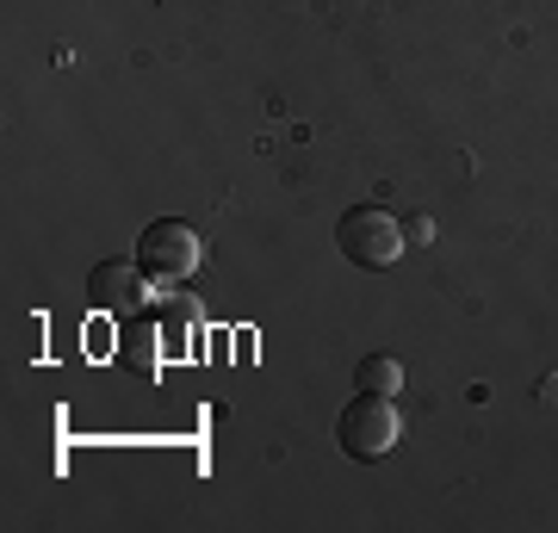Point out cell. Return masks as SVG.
<instances>
[{"label": "cell", "mask_w": 558, "mask_h": 533, "mask_svg": "<svg viewBox=\"0 0 558 533\" xmlns=\"http://www.w3.org/2000/svg\"><path fill=\"white\" fill-rule=\"evenodd\" d=\"M398 435H403V415H398V403L379 397V391H360L336 422V440H341L348 459H385L398 447Z\"/></svg>", "instance_id": "6da1fadb"}, {"label": "cell", "mask_w": 558, "mask_h": 533, "mask_svg": "<svg viewBox=\"0 0 558 533\" xmlns=\"http://www.w3.org/2000/svg\"><path fill=\"white\" fill-rule=\"evenodd\" d=\"M403 223L391 218V211H379V205H354V211H341L336 223V249L354 267H391V261H403Z\"/></svg>", "instance_id": "7a4b0ae2"}, {"label": "cell", "mask_w": 558, "mask_h": 533, "mask_svg": "<svg viewBox=\"0 0 558 533\" xmlns=\"http://www.w3.org/2000/svg\"><path fill=\"white\" fill-rule=\"evenodd\" d=\"M199 255H205L199 230H193V223H180V218H161V223H149V230L137 237V261H143V274L156 279V286L186 279L193 267H199Z\"/></svg>", "instance_id": "3957f363"}, {"label": "cell", "mask_w": 558, "mask_h": 533, "mask_svg": "<svg viewBox=\"0 0 558 533\" xmlns=\"http://www.w3.org/2000/svg\"><path fill=\"white\" fill-rule=\"evenodd\" d=\"M156 298V279L143 274V261H100L87 274V304L106 316H137Z\"/></svg>", "instance_id": "277c9868"}, {"label": "cell", "mask_w": 558, "mask_h": 533, "mask_svg": "<svg viewBox=\"0 0 558 533\" xmlns=\"http://www.w3.org/2000/svg\"><path fill=\"white\" fill-rule=\"evenodd\" d=\"M161 348H168V336H161V316H124V341H119V360L124 373L137 378H161Z\"/></svg>", "instance_id": "5b68a950"}, {"label": "cell", "mask_w": 558, "mask_h": 533, "mask_svg": "<svg viewBox=\"0 0 558 533\" xmlns=\"http://www.w3.org/2000/svg\"><path fill=\"white\" fill-rule=\"evenodd\" d=\"M360 391H379V397H398L403 391V366L391 354H366L360 360V373H354Z\"/></svg>", "instance_id": "8992f818"}, {"label": "cell", "mask_w": 558, "mask_h": 533, "mask_svg": "<svg viewBox=\"0 0 558 533\" xmlns=\"http://www.w3.org/2000/svg\"><path fill=\"white\" fill-rule=\"evenodd\" d=\"M403 237H410V242H428V237H435V223H428V218H410V230H403Z\"/></svg>", "instance_id": "52a82bcc"}]
</instances>
